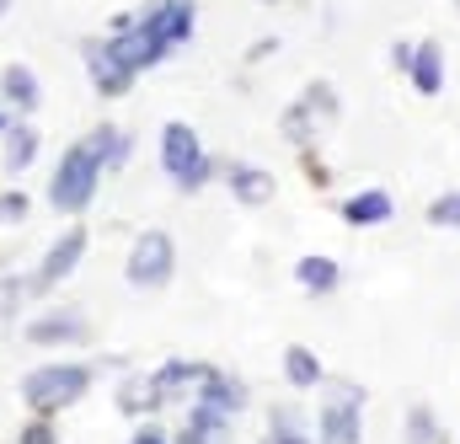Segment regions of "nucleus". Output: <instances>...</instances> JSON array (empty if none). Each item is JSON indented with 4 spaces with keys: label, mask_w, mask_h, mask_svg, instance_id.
<instances>
[{
    "label": "nucleus",
    "mask_w": 460,
    "mask_h": 444,
    "mask_svg": "<svg viewBox=\"0 0 460 444\" xmlns=\"http://www.w3.org/2000/svg\"><path fill=\"white\" fill-rule=\"evenodd\" d=\"M92 386H97V364H86V359H49V364L22 375L16 396H22V407L32 418H59L75 402H86Z\"/></svg>",
    "instance_id": "1"
},
{
    "label": "nucleus",
    "mask_w": 460,
    "mask_h": 444,
    "mask_svg": "<svg viewBox=\"0 0 460 444\" xmlns=\"http://www.w3.org/2000/svg\"><path fill=\"white\" fill-rule=\"evenodd\" d=\"M102 161H97V150L86 145V139H75L59 161H54V177H49V188H43V199L59 209V215H86L92 209V199H97V188H102Z\"/></svg>",
    "instance_id": "2"
},
{
    "label": "nucleus",
    "mask_w": 460,
    "mask_h": 444,
    "mask_svg": "<svg viewBox=\"0 0 460 444\" xmlns=\"http://www.w3.org/2000/svg\"><path fill=\"white\" fill-rule=\"evenodd\" d=\"M161 166H166V177H172L177 193H199V188H209L215 172H220V161L199 145V129L182 123V118H172V123L161 129Z\"/></svg>",
    "instance_id": "3"
},
{
    "label": "nucleus",
    "mask_w": 460,
    "mask_h": 444,
    "mask_svg": "<svg viewBox=\"0 0 460 444\" xmlns=\"http://www.w3.org/2000/svg\"><path fill=\"white\" fill-rule=\"evenodd\" d=\"M364 402L369 391L358 380H327V396L316 407V444H364Z\"/></svg>",
    "instance_id": "4"
},
{
    "label": "nucleus",
    "mask_w": 460,
    "mask_h": 444,
    "mask_svg": "<svg viewBox=\"0 0 460 444\" xmlns=\"http://www.w3.org/2000/svg\"><path fill=\"white\" fill-rule=\"evenodd\" d=\"M123 279L134 289H166L177 279V241L166 230H139L134 246H128V262H123Z\"/></svg>",
    "instance_id": "5"
},
{
    "label": "nucleus",
    "mask_w": 460,
    "mask_h": 444,
    "mask_svg": "<svg viewBox=\"0 0 460 444\" xmlns=\"http://www.w3.org/2000/svg\"><path fill=\"white\" fill-rule=\"evenodd\" d=\"M86 246H92V230H86L81 220L65 225V230L49 241L43 262L32 268V289H38V300H43V295H54V289H59V284H65V279H70V273L86 262Z\"/></svg>",
    "instance_id": "6"
},
{
    "label": "nucleus",
    "mask_w": 460,
    "mask_h": 444,
    "mask_svg": "<svg viewBox=\"0 0 460 444\" xmlns=\"http://www.w3.org/2000/svg\"><path fill=\"white\" fill-rule=\"evenodd\" d=\"M22 333H27L32 348H81V342L92 337V316H86L81 306H49V311H38Z\"/></svg>",
    "instance_id": "7"
},
{
    "label": "nucleus",
    "mask_w": 460,
    "mask_h": 444,
    "mask_svg": "<svg viewBox=\"0 0 460 444\" xmlns=\"http://www.w3.org/2000/svg\"><path fill=\"white\" fill-rule=\"evenodd\" d=\"M81 65H86V75H92V92H97V97H128V86L139 81V75L118 59L113 49H108V38H86V43H81Z\"/></svg>",
    "instance_id": "8"
},
{
    "label": "nucleus",
    "mask_w": 460,
    "mask_h": 444,
    "mask_svg": "<svg viewBox=\"0 0 460 444\" xmlns=\"http://www.w3.org/2000/svg\"><path fill=\"white\" fill-rule=\"evenodd\" d=\"M209 364L204 359H166L150 369V386H155V407H177V402H193V391L204 386Z\"/></svg>",
    "instance_id": "9"
},
{
    "label": "nucleus",
    "mask_w": 460,
    "mask_h": 444,
    "mask_svg": "<svg viewBox=\"0 0 460 444\" xmlns=\"http://www.w3.org/2000/svg\"><path fill=\"white\" fill-rule=\"evenodd\" d=\"M188 407H209V413H220V418H241V413L252 407V391H246L241 375H230V369H220V364H209V375H204V386L193 391Z\"/></svg>",
    "instance_id": "10"
},
{
    "label": "nucleus",
    "mask_w": 460,
    "mask_h": 444,
    "mask_svg": "<svg viewBox=\"0 0 460 444\" xmlns=\"http://www.w3.org/2000/svg\"><path fill=\"white\" fill-rule=\"evenodd\" d=\"M220 182L230 188V199H235V204H246V209H262V204L279 193L273 172H268V166H257V161H226V166H220Z\"/></svg>",
    "instance_id": "11"
},
{
    "label": "nucleus",
    "mask_w": 460,
    "mask_h": 444,
    "mask_svg": "<svg viewBox=\"0 0 460 444\" xmlns=\"http://www.w3.org/2000/svg\"><path fill=\"white\" fill-rule=\"evenodd\" d=\"M0 102L11 118H32L38 102H43V86H38V70L32 65H22V59H11L5 70H0Z\"/></svg>",
    "instance_id": "12"
},
{
    "label": "nucleus",
    "mask_w": 460,
    "mask_h": 444,
    "mask_svg": "<svg viewBox=\"0 0 460 444\" xmlns=\"http://www.w3.org/2000/svg\"><path fill=\"white\" fill-rule=\"evenodd\" d=\"M43 150V134L32 129V118H11V129L0 134V172L5 177H22Z\"/></svg>",
    "instance_id": "13"
},
{
    "label": "nucleus",
    "mask_w": 460,
    "mask_h": 444,
    "mask_svg": "<svg viewBox=\"0 0 460 444\" xmlns=\"http://www.w3.org/2000/svg\"><path fill=\"white\" fill-rule=\"evenodd\" d=\"M338 215H343V225H353V230H375V225L396 220V199H391L385 188H358V193H348L343 204H338Z\"/></svg>",
    "instance_id": "14"
},
{
    "label": "nucleus",
    "mask_w": 460,
    "mask_h": 444,
    "mask_svg": "<svg viewBox=\"0 0 460 444\" xmlns=\"http://www.w3.org/2000/svg\"><path fill=\"white\" fill-rule=\"evenodd\" d=\"M235 440V418H220L209 407H188V423L172 434V444H230Z\"/></svg>",
    "instance_id": "15"
},
{
    "label": "nucleus",
    "mask_w": 460,
    "mask_h": 444,
    "mask_svg": "<svg viewBox=\"0 0 460 444\" xmlns=\"http://www.w3.org/2000/svg\"><path fill=\"white\" fill-rule=\"evenodd\" d=\"M407 81H412L418 97H439V92H445V49H439L434 38H423V43L412 49V70H407Z\"/></svg>",
    "instance_id": "16"
},
{
    "label": "nucleus",
    "mask_w": 460,
    "mask_h": 444,
    "mask_svg": "<svg viewBox=\"0 0 460 444\" xmlns=\"http://www.w3.org/2000/svg\"><path fill=\"white\" fill-rule=\"evenodd\" d=\"M284 386L289 391H322L327 386V364L316 359V348H305V342L284 348Z\"/></svg>",
    "instance_id": "17"
},
{
    "label": "nucleus",
    "mask_w": 460,
    "mask_h": 444,
    "mask_svg": "<svg viewBox=\"0 0 460 444\" xmlns=\"http://www.w3.org/2000/svg\"><path fill=\"white\" fill-rule=\"evenodd\" d=\"M118 413L123 418H134V423H145V418H155L161 407H155V386H150V369H128L123 380H118Z\"/></svg>",
    "instance_id": "18"
},
{
    "label": "nucleus",
    "mask_w": 460,
    "mask_h": 444,
    "mask_svg": "<svg viewBox=\"0 0 460 444\" xmlns=\"http://www.w3.org/2000/svg\"><path fill=\"white\" fill-rule=\"evenodd\" d=\"M295 284H300L305 295H332V289L343 284V262L327 257V252H305V257L295 262Z\"/></svg>",
    "instance_id": "19"
},
{
    "label": "nucleus",
    "mask_w": 460,
    "mask_h": 444,
    "mask_svg": "<svg viewBox=\"0 0 460 444\" xmlns=\"http://www.w3.org/2000/svg\"><path fill=\"white\" fill-rule=\"evenodd\" d=\"M86 145L97 150V161H102L108 172H118V166L128 161V150H134V145H128V129H118V123H97V129L86 134Z\"/></svg>",
    "instance_id": "20"
},
{
    "label": "nucleus",
    "mask_w": 460,
    "mask_h": 444,
    "mask_svg": "<svg viewBox=\"0 0 460 444\" xmlns=\"http://www.w3.org/2000/svg\"><path fill=\"white\" fill-rule=\"evenodd\" d=\"M402 444H450V434H445L439 413L418 402V407H407V418H402Z\"/></svg>",
    "instance_id": "21"
},
{
    "label": "nucleus",
    "mask_w": 460,
    "mask_h": 444,
    "mask_svg": "<svg viewBox=\"0 0 460 444\" xmlns=\"http://www.w3.org/2000/svg\"><path fill=\"white\" fill-rule=\"evenodd\" d=\"M38 289H32V273H0V322H16L22 306H32Z\"/></svg>",
    "instance_id": "22"
},
{
    "label": "nucleus",
    "mask_w": 460,
    "mask_h": 444,
    "mask_svg": "<svg viewBox=\"0 0 460 444\" xmlns=\"http://www.w3.org/2000/svg\"><path fill=\"white\" fill-rule=\"evenodd\" d=\"M300 108L311 112L316 123H332V118H338V92H332L327 81H311V86H305V97H300Z\"/></svg>",
    "instance_id": "23"
},
{
    "label": "nucleus",
    "mask_w": 460,
    "mask_h": 444,
    "mask_svg": "<svg viewBox=\"0 0 460 444\" xmlns=\"http://www.w3.org/2000/svg\"><path fill=\"white\" fill-rule=\"evenodd\" d=\"M311 134H316V118L295 102V108L284 112V139H289L295 150H311Z\"/></svg>",
    "instance_id": "24"
},
{
    "label": "nucleus",
    "mask_w": 460,
    "mask_h": 444,
    "mask_svg": "<svg viewBox=\"0 0 460 444\" xmlns=\"http://www.w3.org/2000/svg\"><path fill=\"white\" fill-rule=\"evenodd\" d=\"M429 225H434V230H460V193L456 188L429 204Z\"/></svg>",
    "instance_id": "25"
},
{
    "label": "nucleus",
    "mask_w": 460,
    "mask_h": 444,
    "mask_svg": "<svg viewBox=\"0 0 460 444\" xmlns=\"http://www.w3.org/2000/svg\"><path fill=\"white\" fill-rule=\"evenodd\" d=\"M16 444H59V418H27L16 429Z\"/></svg>",
    "instance_id": "26"
},
{
    "label": "nucleus",
    "mask_w": 460,
    "mask_h": 444,
    "mask_svg": "<svg viewBox=\"0 0 460 444\" xmlns=\"http://www.w3.org/2000/svg\"><path fill=\"white\" fill-rule=\"evenodd\" d=\"M32 215V199L22 188H0V225H22Z\"/></svg>",
    "instance_id": "27"
},
{
    "label": "nucleus",
    "mask_w": 460,
    "mask_h": 444,
    "mask_svg": "<svg viewBox=\"0 0 460 444\" xmlns=\"http://www.w3.org/2000/svg\"><path fill=\"white\" fill-rule=\"evenodd\" d=\"M268 429H311V418H305L295 402H279V407L268 413Z\"/></svg>",
    "instance_id": "28"
},
{
    "label": "nucleus",
    "mask_w": 460,
    "mask_h": 444,
    "mask_svg": "<svg viewBox=\"0 0 460 444\" xmlns=\"http://www.w3.org/2000/svg\"><path fill=\"white\" fill-rule=\"evenodd\" d=\"M300 161H305V182H311V188H332V166H327L316 150H300Z\"/></svg>",
    "instance_id": "29"
},
{
    "label": "nucleus",
    "mask_w": 460,
    "mask_h": 444,
    "mask_svg": "<svg viewBox=\"0 0 460 444\" xmlns=\"http://www.w3.org/2000/svg\"><path fill=\"white\" fill-rule=\"evenodd\" d=\"M128 444H172V434H166V429H161L155 418H145V423H134Z\"/></svg>",
    "instance_id": "30"
},
{
    "label": "nucleus",
    "mask_w": 460,
    "mask_h": 444,
    "mask_svg": "<svg viewBox=\"0 0 460 444\" xmlns=\"http://www.w3.org/2000/svg\"><path fill=\"white\" fill-rule=\"evenodd\" d=\"M257 444H316V440H311V429H268Z\"/></svg>",
    "instance_id": "31"
},
{
    "label": "nucleus",
    "mask_w": 460,
    "mask_h": 444,
    "mask_svg": "<svg viewBox=\"0 0 460 444\" xmlns=\"http://www.w3.org/2000/svg\"><path fill=\"white\" fill-rule=\"evenodd\" d=\"M279 54V38H257L252 49H246V65H262V59H273Z\"/></svg>",
    "instance_id": "32"
},
{
    "label": "nucleus",
    "mask_w": 460,
    "mask_h": 444,
    "mask_svg": "<svg viewBox=\"0 0 460 444\" xmlns=\"http://www.w3.org/2000/svg\"><path fill=\"white\" fill-rule=\"evenodd\" d=\"M412 49H418V43H391V65H396L402 75L412 70Z\"/></svg>",
    "instance_id": "33"
},
{
    "label": "nucleus",
    "mask_w": 460,
    "mask_h": 444,
    "mask_svg": "<svg viewBox=\"0 0 460 444\" xmlns=\"http://www.w3.org/2000/svg\"><path fill=\"white\" fill-rule=\"evenodd\" d=\"M5 129H11V112H5V102H0V134H5Z\"/></svg>",
    "instance_id": "34"
},
{
    "label": "nucleus",
    "mask_w": 460,
    "mask_h": 444,
    "mask_svg": "<svg viewBox=\"0 0 460 444\" xmlns=\"http://www.w3.org/2000/svg\"><path fill=\"white\" fill-rule=\"evenodd\" d=\"M11 5H16V0H0V16H5V11H11Z\"/></svg>",
    "instance_id": "35"
},
{
    "label": "nucleus",
    "mask_w": 460,
    "mask_h": 444,
    "mask_svg": "<svg viewBox=\"0 0 460 444\" xmlns=\"http://www.w3.org/2000/svg\"><path fill=\"white\" fill-rule=\"evenodd\" d=\"M0 273H11V268H5V252H0Z\"/></svg>",
    "instance_id": "36"
},
{
    "label": "nucleus",
    "mask_w": 460,
    "mask_h": 444,
    "mask_svg": "<svg viewBox=\"0 0 460 444\" xmlns=\"http://www.w3.org/2000/svg\"><path fill=\"white\" fill-rule=\"evenodd\" d=\"M262 5H273V0H262Z\"/></svg>",
    "instance_id": "37"
}]
</instances>
